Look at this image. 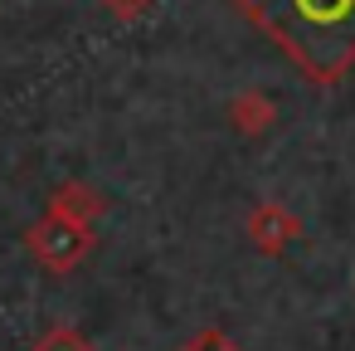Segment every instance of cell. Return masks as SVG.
Returning a JSON list of instances; mask_svg holds the SVG:
<instances>
[{
    "instance_id": "6da1fadb",
    "label": "cell",
    "mask_w": 355,
    "mask_h": 351,
    "mask_svg": "<svg viewBox=\"0 0 355 351\" xmlns=\"http://www.w3.org/2000/svg\"><path fill=\"white\" fill-rule=\"evenodd\" d=\"M88 225H78V220H69V215H54L49 210V220L44 225H35L30 229V249H35V259L44 263V268H54V273H69L83 254H88Z\"/></svg>"
},
{
    "instance_id": "7a4b0ae2",
    "label": "cell",
    "mask_w": 355,
    "mask_h": 351,
    "mask_svg": "<svg viewBox=\"0 0 355 351\" xmlns=\"http://www.w3.org/2000/svg\"><path fill=\"white\" fill-rule=\"evenodd\" d=\"M248 239L263 249V254H282L292 239H297V220L282 210V205H272V200H263L253 215H248Z\"/></svg>"
},
{
    "instance_id": "3957f363",
    "label": "cell",
    "mask_w": 355,
    "mask_h": 351,
    "mask_svg": "<svg viewBox=\"0 0 355 351\" xmlns=\"http://www.w3.org/2000/svg\"><path fill=\"white\" fill-rule=\"evenodd\" d=\"M229 122H234L239 132L258 137V132H268V127L277 122V108H272V98H263V93H239V98L229 103Z\"/></svg>"
},
{
    "instance_id": "277c9868",
    "label": "cell",
    "mask_w": 355,
    "mask_h": 351,
    "mask_svg": "<svg viewBox=\"0 0 355 351\" xmlns=\"http://www.w3.org/2000/svg\"><path fill=\"white\" fill-rule=\"evenodd\" d=\"M49 210H54V215H69V220H78V225H88V220L103 210V200H98L88 186H64V190L54 195Z\"/></svg>"
},
{
    "instance_id": "5b68a950",
    "label": "cell",
    "mask_w": 355,
    "mask_h": 351,
    "mask_svg": "<svg viewBox=\"0 0 355 351\" xmlns=\"http://www.w3.org/2000/svg\"><path fill=\"white\" fill-rule=\"evenodd\" d=\"M35 351H93V346H88V336H78V332H69V327H54Z\"/></svg>"
},
{
    "instance_id": "8992f818",
    "label": "cell",
    "mask_w": 355,
    "mask_h": 351,
    "mask_svg": "<svg viewBox=\"0 0 355 351\" xmlns=\"http://www.w3.org/2000/svg\"><path fill=\"white\" fill-rule=\"evenodd\" d=\"M185 351H239L224 332H200L195 341H185Z\"/></svg>"
},
{
    "instance_id": "52a82bcc",
    "label": "cell",
    "mask_w": 355,
    "mask_h": 351,
    "mask_svg": "<svg viewBox=\"0 0 355 351\" xmlns=\"http://www.w3.org/2000/svg\"><path fill=\"white\" fill-rule=\"evenodd\" d=\"M103 6H107V15H117V20H137L151 0H103Z\"/></svg>"
}]
</instances>
